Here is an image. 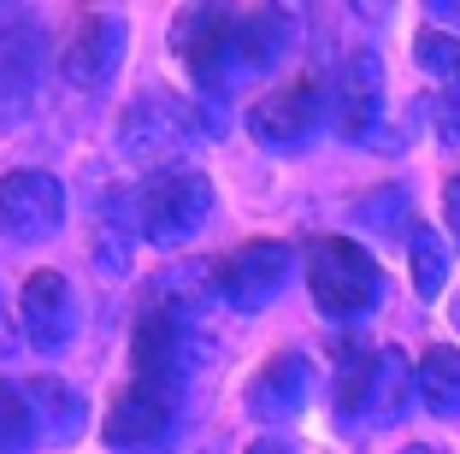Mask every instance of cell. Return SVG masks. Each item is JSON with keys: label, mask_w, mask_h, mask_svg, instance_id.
Segmentation results:
<instances>
[{"label": "cell", "mask_w": 460, "mask_h": 454, "mask_svg": "<svg viewBox=\"0 0 460 454\" xmlns=\"http://www.w3.org/2000/svg\"><path fill=\"white\" fill-rule=\"evenodd\" d=\"M18 331H13V307H6V295H0V354H13Z\"/></svg>", "instance_id": "cell-24"}, {"label": "cell", "mask_w": 460, "mask_h": 454, "mask_svg": "<svg viewBox=\"0 0 460 454\" xmlns=\"http://www.w3.org/2000/svg\"><path fill=\"white\" fill-rule=\"evenodd\" d=\"M95 266L124 278L130 272V242H124V213L119 200H101V225H95Z\"/></svg>", "instance_id": "cell-20"}, {"label": "cell", "mask_w": 460, "mask_h": 454, "mask_svg": "<svg viewBox=\"0 0 460 454\" xmlns=\"http://www.w3.org/2000/svg\"><path fill=\"white\" fill-rule=\"evenodd\" d=\"M207 130V119L172 89H142L130 107L119 112V147L124 160L148 165V172H172V160L183 147H195V136Z\"/></svg>", "instance_id": "cell-2"}, {"label": "cell", "mask_w": 460, "mask_h": 454, "mask_svg": "<svg viewBox=\"0 0 460 454\" xmlns=\"http://www.w3.org/2000/svg\"><path fill=\"white\" fill-rule=\"evenodd\" d=\"M172 48L177 66L190 71L201 94H230L236 89V54H230V13L225 6H183L172 18Z\"/></svg>", "instance_id": "cell-5"}, {"label": "cell", "mask_w": 460, "mask_h": 454, "mask_svg": "<svg viewBox=\"0 0 460 454\" xmlns=\"http://www.w3.org/2000/svg\"><path fill=\"white\" fill-rule=\"evenodd\" d=\"M378 119H384V59L360 48V54H349L337 83V130L342 142H366L378 130Z\"/></svg>", "instance_id": "cell-14"}, {"label": "cell", "mask_w": 460, "mask_h": 454, "mask_svg": "<svg viewBox=\"0 0 460 454\" xmlns=\"http://www.w3.org/2000/svg\"><path fill=\"white\" fill-rule=\"evenodd\" d=\"M296 48V13L284 6H243L230 13V54H236V77H260Z\"/></svg>", "instance_id": "cell-12"}, {"label": "cell", "mask_w": 460, "mask_h": 454, "mask_svg": "<svg viewBox=\"0 0 460 454\" xmlns=\"http://www.w3.org/2000/svg\"><path fill=\"white\" fill-rule=\"evenodd\" d=\"M413 59H420V66L431 71L437 83H455V77H460V36H443V30H425V36L413 41Z\"/></svg>", "instance_id": "cell-21"}, {"label": "cell", "mask_w": 460, "mask_h": 454, "mask_svg": "<svg viewBox=\"0 0 460 454\" xmlns=\"http://www.w3.org/2000/svg\"><path fill=\"white\" fill-rule=\"evenodd\" d=\"M24 396H30V414H36L41 437H54V442H77L83 437V425H89V401H83L66 378L41 372V378L24 384Z\"/></svg>", "instance_id": "cell-15"}, {"label": "cell", "mask_w": 460, "mask_h": 454, "mask_svg": "<svg viewBox=\"0 0 460 454\" xmlns=\"http://www.w3.org/2000/svg\"><path fill=\"white\" fill-rule=\"evenodd\" d=\"M307 396H313L307 354L284 348V354H271V361L254 372V384H248V414H254L260 425H289V419L307 407Z\"/></svg>", "instance_id": "cell-13"}, {"label": "cell", "mask_w": 460, "mask_h": 454, "mask_svg": "<svg viewBox=\"0 0 460 454\" xmlns=\"http://www.w3.org/2000/svg\"><path fill=\"white\" fill-rule=\"evenodd\" d=\"M36 414H30V396L0 378V454H36Z\"/></svg>", "instance_id": "cell-18"}, {"label": "cell", "mask_w": 460, "mask_h": 454, "mask_svg": "<svg viewBox=\"0 0 460 454\" xmlns=\"http://www.w3.org/2000/svg\"><path fill=\"white\" fill-rule=\"evenodd\" d=\"M420 401H425V414H437V419L460 414V354L455 348L437 343L420 354Z\"/></svg>", "instance_id": "cell-16"}, {"label": "cell", "mask_w": 460, "mask_h": 454, "mask_svg": "<svg viewBox=\"0 0 460 454\" xmlns=\"http://www.w3.org/2000/svg\"><path fill=\"white\" fill-rule=\"evenodd\" d=\"M77 289H71L66 272H30L24 289H18V331L36 354H66L71 336H77Z\"/></svg>", "instance_id": "cell-7"}, {"label": "cell", "mask_w": 460, "mask_h": 454, "mask_svg": "<svg viewBox=\"0 0 460 454\" xmlns=\"http://www.w3.org/2000/svg\"><path fill=\"white\" fill-rule=\"evenodd\" d=\"M66 225V189L54 172H6L0 177V230L13 242H48Z\"/></svg>", "instance_id": "cell-9"}, {"label": "cell", "mask_w": 460, "mask_h": 454, "mask_svg": "<svg viewBox=\"0 0 460 454\" xmlns=\"http://www.w3.org/2000/svg\"><path fill=\"white\" fill-rule=\"evenodd\" d=\"M413 396H420V366H407L402 348H378L372 361L342 366L337 419H349V425H395Z\"/></svg>", "instance_id": "cell-3"}, {"label": "cell", "mask_w": 460, "mask_h": 454, "mask_svg": "<svg viewBox=\"0 0 460 454\" xmlns=\"http://www.w3.org/2000/svg\"><path fill=\"white\" fill-rule=\"evenodd\" d=\"M407 266H413V289L425 295V301H437L448 283V242L437 236L431 225H413L407 230Z\"/></svg>", "instance_id": "cell-17"}, {"label": "cell", "mask_w": 460, "mask_h": 454, "mask_svg": "<svg viewBox=\"0 0 460 454\" xmlns=\"http://www.w3.org/2000/svg\"><path fill=\"white\" fill-rule=\"evenodd\" d=\"M319 112H325L319 77H296V83L260 94L254 107H248V130H254V142H266L271 154H296V147H307V136L319 130Z\"/></svg>", "instance_id": "cell-8"}, {"label": "cell", "mask_w": 460, "mask_h": 454, "mask_svg": "<svg viewBox=\"0 0 460 454\" xmlns=\"http://www.w3.org/2000/svg\"><path fill=\"white\" fill-rule=\"evenodd\" d=\"M248 454H296V449H289L284 437H260V442H254V449H248Z\"/></svg>", "instance_id": "cell-25"}, {"label": "cell", "mask_w": 460, "mask_h": 454, "mask_svg": "<svg viewBox=\"0 0 460 454\" xmlns=\"http://www.w3.org/2000/svg\"><path fill=\"white\" fill-rule=\"evenodd\" d=\"M289 266H296V248L289 242H243L230 248L225 260H213V295L236 313H260L271 307L289 283Z\"/></svg>", "instance_id": "cell-6"}, {"label": "cell", "mask_w": 460, "mask_h": 454, "mask_svg": "<svg viewBox=\"0 0 460 454\" xmlns=\"http://www.w3.org/2000/svg\"><path fill=\"white\" fill-rule=\"evenodd\" d=\"M177 414H183V389H165V384H124L119 401L107 407V442L112 449H154V442L172 437Z\"/></svg>", "instance_id": "cell-10"}, {"label": "cell", "mask_w": 460, "mask_h": 454, "mask_svg": "<svg viewBox=\"0 0 460 454\" xmlns=\"http://www.w3.org/2000/svg\"><path fill=\"white\" fill-rule=\"evenodd\" d=\"M437 136H443V142H460V77L437 89Z\"/></svg>", "instance_id": "cell-22"}, {"label": "cell", "mask_w": 460, "mask_h": 454, "mask_svg": "<svg viewBox=\"0 0 460 454\" xmlns=\"http://www.w3.org/2000/svg\"><path fill=\"white\" fill-rule=\"evenodd\" d=\"M124 36H130L124 13H107V6H95V13H77L66 48H59V71H66L71 89H101V83L119 71Z\"/></svg>", "instance_id": "cell-11"}, {"label": "cell", "mask_w": 460, "mask_h": 454, "mask_svg": "<svg viewBox=\"0 0 460 454\" xmlns=\"http://www.w3.org/2000/svg\"><path fill=\"white\" fill-rule=\"evenodd\" d=\"M455 325H460V301H455Z\"/></svg>", "instance_id": "cell-26"}, {"label": "cell", "mask_w": 460, "mask_h": 454, "mask_svg": "<svg viewBox=\"0 0 460 454\" xmlns=\"http://www.w3.org/2000/svg\"><path fill=\"white\" fill-rule=\"evenodd\" d=\"M207 213H213V183H207V172H190V165L148 172V183L136 189V236L154 248H177L183 236H195Z\"/></svg>", "instance_id": "cell-4"}, {"label": "cell", "mask_w": 460, "mask_h": 454, "mask_svg": "<svg viewBox=\"0 0 460 454\" xmlns=\"http://www.w3.org/2000/svg\"><path fill=\"white\" fill-rule=\"evenodd\" d=\"M443 218H448V230L460 236V177H448V183H443Z\"/></svg>", "instance_id": "cell-23"}, {"label": "cell", "mask_w": 460, "mask_h": 454, "mask_svg": "<svg viewBox=\"0 0 460 454\" xmlns=\"http://www.w3.org/2000/svg\"><path fill=\"white\" fill-rule=\"evenodd\" d=\"M30 18L13 13V6H0V94L13 89V77L24 83V66H30Z\"/></svg>", "instance_id": "cell-19"}, {"label": "cell", "mask_w": 460, "mask_h": 454, "mask_svg": "<svg viewBox=\"0 0 460 454\" xmlns=\"http://www.w3.org/2000/svg\"><path fill=\"white\" fill-rule=\"evenodd\" d=\"M307 289L325 319H360L384 301V272L354 236H313L307 242Z\"/></svg>", "instance_id": "cell-1"}]
</instances>
